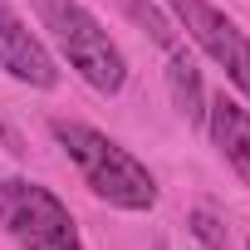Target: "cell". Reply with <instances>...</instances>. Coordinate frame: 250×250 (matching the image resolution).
Listing matches in <instances>:
<instances>
[{
  "label": "cell",
  "instance_id": "11",
  "mask_svg": "<svg viewBox=\"0 0 250 250\" xmlns=\"http://www.w3.org/2000/svg\"><path fill=\"white\" fill-rule=\"evenodd\" d=\"M245 250H250V240H245Z\"/></svg>",
  "mask_w": 250,
  "mask_h": 250
},
{
  "label": "cell",
  "instance_id": "1",
  "mask_svg": "<svg viewBox=\"0 0 250 250\" xmlns=\"http://www.w3.org/2000/svg\"><path fill=\"white\" fill-rule=\"evenodd\" d=\"M49 133H54V143L64 147V157L79 167L83 187L98 201H108L113 211H133V216L157 206V177L123 143H113L108 133L88 128V123H79V118H54Z\"/></svg>",
  "mask_w": 250,
  "mask_h": 250
},
{
  "label": "cell",
  "instance_id": "3",
  "mask_svg": "<svg viewBox=\"0 0 250 250\" xmlns=\"http://www.w3.org/2000/svg\"><path fill=\"white\" fill-rule=\"evenodd\" d=\"M0 226L20 250H88L74 211L30 177L0 182Z\"/></svg>",
  "mask_w": 250,
  "mask_h": 250
},
{
  "label": "cell",
  "instance_id": "5",
  "mask_svg": "<svg viewBox=\"0 0 250 250\" xmlns=\"http://www.w3.org/2000/svg\"><path fill=\"white\" fill-rule=\"evenodd\" d=\"M0 69L25 88H54L59 83V64L44 49V40L0 0Z\"/></svg>",
  "mask_w": 250,
  "mask_h": 250
},
{
  "label": "cell",
  "instance_id": "9",
  "mask_svg": "<svg viewBox=\"0 0 250 250\" xmlns=\"http://www.w3.org/2000/svg\"><path fill=\"white\" fill-rule=\"evenodd\" d=\"M191 235H196L206 250H235V245H230L226 221H221L216 211H206V206H201V211H191Z\"/></svg>",
  "mask_w": 250,
  "mask_h": 250
},
{
  "label": "cell",
  "instance_id": "6",
  "mask_svg": "<svg viewBox=\"0 0 250 250\" xmlns=\"http://www.w3.org/2000/svg\"><path fill=\"white\" fill-rule=\"evenodd\" d=\"M206 133L216 143V152L230 162V172L250 187V108H240L235 98H211L206 103Z\"/></svg>",
  "mask_w": 250,
  "mask_h": 250
},
{
  "label": "cell",
  "instance_id": "10",
  "mask_svg": "<svg viewBox=\"0 0 250 250\" xmlns=\"http://www.w3.org/2000/svg\"><path fill=\"white\" fill-rule=\"evenodd\" d=\"M152 250H167V240H157V245H152Z\"/></svg>",
  "mask_w": 250,
  "mask_h": 250
},
{
  "label": "cell",
  "instance_id": "7",
  "mask_svg": "<svg viewBox=\"0 0 250 250\" xmlns=\"http://www.w3.org/2000/svg\"><path fill=\"white\" fill-rule=\"evenodd\" d=\"M167 88H172V103L187 123H206V88H201V69L187 59V49H172L167 54Z\"/></svg>",
  "mask_w": 250,
  "mask_h": 250
},
{
  "label": "cell",
  "instance_id": "8",
  "mask_svg": "<svg viewBox=\"0 0 250 250\" xmlns=\"http://www.w3.org/2000/svg\"><path fill=\"white\" fill-rule=\"evenodd\" d=\"M118 5H123V15H128L143 35H152L167 54H172V49H182V30H177V25H172V20L152 5V0H118Z\"/></svg>",
  "mask_w": 250,
  "mask_h": 250
},
{
  "label": "cell",
  "instance_id": "4",
  "mask_svg": "<svg viewBox=\"0 0 250 250\" xmlns=\"http://www.w3.org/2000/svg\"><path fill=\"white\" fill-rule=\"evenodd\" d=\"M167 10L177 15L182 35H187L196 49H206V54L226 69V79L250 98V35H245L226 10H216L211 0H167Z\"/></svg>",
  "mask_w": 250,
  "mask_h": 250
},
{
  "label": "cell",
  "instance_id": "2",
  "mask_svg": "<svg viewBox=\"0 0 250 250\" xmlns=\"http://www.w3.org/2000/svg\"><path fill=\"white\" fill-rule=\"evenodd\" d=\"M40 25L54 35L59 54L69 59V69L103 98L123 93L128 83V59H123L118 40L103 30V20L83 5V0H35Z\"/></svg>",
  "mask_w": 250,
  "mask_h": 250
}]
</instances>
